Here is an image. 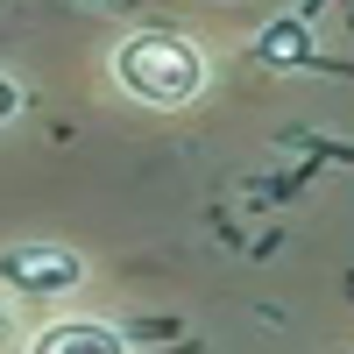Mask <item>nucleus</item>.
Instances as JSON below:
<instances>
[{
    "label": "nucleus",
    "instance_id": "1",
    "mask_svg": "<svg viewBox=\"0 0 354 354\" xmlns=\"http://www.w3.org/2000/svg\"><path fill=\"white\" fill-rule=\"evenodd\" d=\"M113 78L142 106H185L205 93V57L177 28H135V36L113 43Z\"/></svg>",
    "mask_w": 354,
    "mask_h": 354
},
{
    "label": "nucleus",
    "instance_id": "2",
    "mask_svg": "<svg viewBox=\"0 0 354 354\" xmlns=\"http://www.w3.org/2000/svg\"><path fill=\"white\" fill-rule=\"evenodd\" d=\"M85 283V255L64 241H8L0 248V290L15 298H71Z\"/></svg>",
    "mask_w": 354,
    "mask_h": 354
},
{
    "label": "nucleus",
    "instance_id": "3",
    "mask_svg": "<svg viewBox=\"0 0 354 354\" xmlns=\"http://www.w3.org/2000/svg\"><path fill=\"white\" fill-rule=\"evenodd\" d=\"M28 354H135L121 326H106V319H57L28 340Z\"/></svg>",
    "mask_w": 354,
    "mask_h": 354
},
{
    "label": "nucleus",
    "instance_id": "4",
    "mask_svg": "<svg viewBox=\"0 0 354 354\" xmlns=\"http://www.w3.org/2000/svg\"><path fill=\"white\" fill-rule=\"evenodd\" d=\"M298 50H305V36H298V28H277V36H270V64H290Z\"/></svg>",
    "mask_w": 354,
    "mask_h": 354
},
{
    "label": "nucleus",
    "instance_id": "5",
    "mask_svg": "<svg viewBox=\"0 0 354 354\" xmlns=\"http://www.w3.org/2000/svg\"><path fill=\"white\" fill-rule=\"evenodd\" d=\"M15 113H21V85L0 71V121H15Z\"/></svg>",
    "mask_w": 354,
    "mask_h": 354
},
{
    "label": "nucleus",
    "instance_id": "6",
    "mask_svg": "<svg viewBox=\"0 0 354 354\" xmlns=\"http://www.w3.org/2000/svg\"><path fill=\"white\" fill-rule=\"evenodd\" d=\"M0 340H15V305H8V290H0Z\"/></svg>",
    "mask_w": 354,
    "mask_h": 354
}]
</instances>
